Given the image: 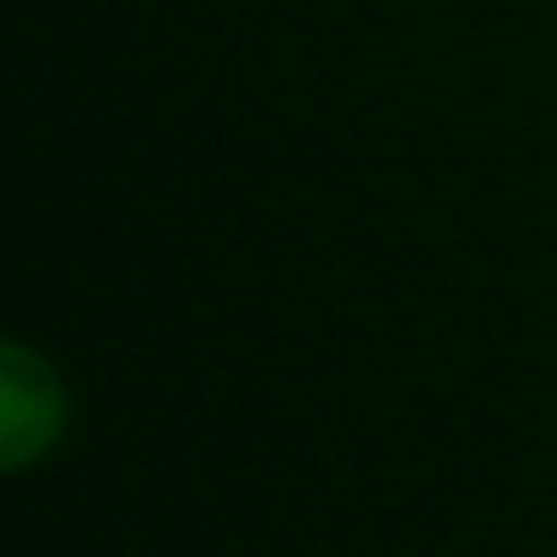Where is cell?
<instances>
[{"mask_svg": "<svg viewBox=\"0 0 557 557\" xmlns=\"http://www.w3.org/2000/svg\"><path fill=\"white\" fill-rule=\"evenodd\" d=\"M66 432V389L49 360L7 342L0 354V461L7 473H25L42 449H54Z\"/></svg>", "mask_w": 557, "mask_h": 557, "instance_id": "1", "label": "cell"}]
</instances>
